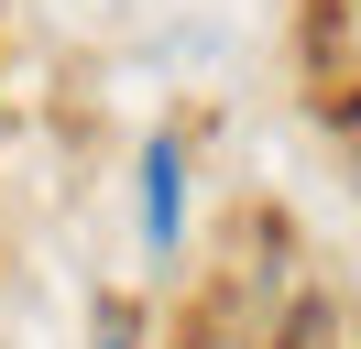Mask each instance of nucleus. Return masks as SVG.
<instances>
[{
  "mask_svg": "<svg viewBox=\"0 0 361 349\" xmlns=\"http://www.w3.org/2000/svg\"><path fill=\"white\" fill-rule=\"evenodd\" d=\"M176 229H186V153L154 142V153H142V240L176 251Z\"/></svg>",
  "mask_w": 361,
  "mask_h": 349,
  "instance_id": "f257e3e1",
  "label": "nucleus"
},
{
  "mask_svg": "<svg viewBox=\"0 0 361 349\" xmlns=\"http://www.w3.org/2000/svg\"><path fill=\"white\" fill-rule=\"evenodd\" d=\"M350 174H361V131H350Z\"/></svg>",
  "mask_w": 361,
  "mask_h": 349,
  "instance_id": "7ed1b4c3",
  "label": "nucleus"
},
{
  "mask_svg": "<svg viewBox=\"0 0 361 349\" xmlns=\"http://www.w3.org/2000/svg\"><path fill=\"white\" fill-rule=\"evenodd\" d=\"M99 349H132V327H121V317H110V327H99Z\"/></svg>",
  "mask_w": 361,
  "mask_h": 349,
  "instance_id": "f03ea898",
  "label": "nucleus"
},
{
  "mask_svg": "<svg viewBox=\"0 0 361 349\" xmlns=\"http://www.w3.org/2000/svg\"><path fill=\"white\" fill-rule=\"evenodd\" d=\"M350 11H361V0H350Z\"/></svg>",
  "mask_w": 361,
  "mask_h": 349,
  "instance_id": "20e7f679",
  "label": "nucleus"
}]
</instances>
